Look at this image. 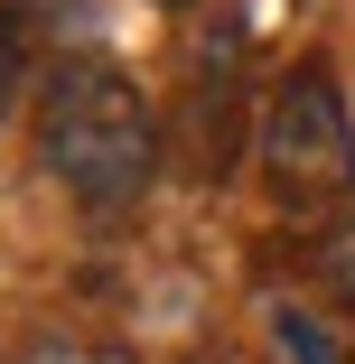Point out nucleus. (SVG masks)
I'll return each instance as SVG.
<instances>
[{
	"label": "nucleus",
	"mask_w": 355,
	"mask_h": 364,
	"mask_svg": "<svg viewBox=\"0 0 355 364\" xmlns=\"http://www.w3.org/2000/svg\"><path fill=\"white\" fill-rule=\"evenodd\" d=\"M38 159L65 178L94 215H122L159 168V122L140 103V85L103 56H47L38 85Z\"/></svg>",
	"instance_id": "nucleus-1"
},
{
	"label": "nucleus",
	"mask_w": 355,
	"mask_h": 364,
	"mask_svg": "<svg viewBox=\"0 0 355 364\" xmlns=\"http://www.w3.org/2000/svg\"><path fill=\"white\" fill-rule=\"evenodd\" d=\"M262 159L290 196H327L355 178V122H346V94L327 65H300V75H280L271 112H262Z\"/></svg>",
	"instance_id": "nucleus-2"
},
{
	"label": "nucleus",
	"mask_w": 355,
	"mask_h": 364,
	"mask_svg": "<svg viewBox=\"0 0 355 364\" xmlns=\"http://www.w3.org/2000/svg\"><path fill=\"white\" fill-rule=\"evenodd\" d=\"M187 140H196V178H225L234 168V140H243V122H234V65H216V85L196 75V94H187Z\"/></svg>",
	"instance_id": "nucleus-3"
},
{
	"label": "nucleus",
	"mask_w": 355,
	"mask_h": 364,
	"mask_svg": "<svg viewBox=\"0 0 355 364\" xmlns=\"http://www.w3.org/2000/svg\"><path fill=\"white\" fill-rule=\"evenodd\" d=\"M271 336H280V355H290V364H355V355H346V346L309 318V309H290V299L271 309Z\"/></svg>",
	"instance_id": "nucleus-4"
},
{
	"label": "nucleus",
	"mask_w": 355,
	"mask_h": 364,
	"mask_svg": "<svg viewBox=\"0 0 355 364\" xmlns=\"http://www.w3.org/2000/svg\"><path fill=\"white\" fill-rule=\"evenodd\" d=\"M318 280L355 299V215H337V225L318 234Z\"/></svg>",
	"instance_id": "nucleus-5"
},
{
	"label": "nucleus",
	"mask_w": 355,
	"mask_h": 364,
	"mask_svg": "<svg viewBox=\"0 0 355 364\" xmlns=\"http://www.w3.org/2000/svg\"><path fill=\"white\" fill-rule=\"evenodd\" d=\"M28 364H122V355H94V346H38Z\"/></svg>",
	"instance_id": "nucleus-6"
},
{
	"label": "nucleus",
	"mask_w": 355,
	"mask_h": 364,
	"mask_svg": "<svg viewBox=\"0 0 355 364\" xmlns=\"http://www.w3.org/2000/svg\"><path fill=\"white\" fill-rule=\"evenodd\" d=\"M0 112H10V75H0Z\"/></svg>",
	"instance_id": "nucleus-7"
},
{
	"label": "nucleus",
	"mask_w": 355,
	"mask_h": 364,
	"mask_svg": "<svg viewBox=\"0 0 355 364\" xmlns=\"http://www.w3.org/2000/svg\"><path fill=\"white\" fill-rule=\"evenodd\" d=\"M159 10H187V0H159Z\"/></svg>",
	"instance_id": "nucleus-8"
}]
</instances>
